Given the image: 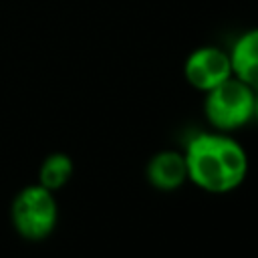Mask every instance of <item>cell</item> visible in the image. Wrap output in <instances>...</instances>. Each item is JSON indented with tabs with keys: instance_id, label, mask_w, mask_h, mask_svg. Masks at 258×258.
Wrapping results in <instances>:
<instances>
[{
	"instance_id": "cell-2",
	"label": "cell",
	"mask_w": 258,
	"mask_h": 258,
	"mask_svg": "<svg viewBox=\"0 0 258 258\" xmlns=\"http://www.w3.org/2000/svg\"><path fill=\"white\" fill-rule=\"evenodd\" d=\"M256 93L240 79H226L208 91L206 117L218 131H234L254 117Z\"/></svg>"
},
{
	"instance_id": "cell-3",
	"label": "cell",
	"mask_w": 258,
	"mask_h": 258,
	"mask_svg": "<svg viewBox=\"0 0 258 258\" xmlns=\"http://www.w3.org/2000/svg\"><path fill=\"white\" fill-rule=\"evenodd\" d=\"M12 224L16 232L32 242L44 240L56 226V202L50 189L28 185L12 202Z\"/></svg>"
},
{
	"instance_id": "cell-8",
	"label": "cell",
	"mask_w": 258,
	"mask_h": 258,
	"mask_svg": "<svg viewBox=\"0 0 258 258\" xmlns=\"http://www.w3.org/2000/svg\"><path fill=\"white\" fill-rule=\"evenodd\" d=\"M254 117L258 119V91H256V101H254Z\"/></svg>"
},
{
	"instance_id": "cell-6",
	"label": "cell",
	"mask_w": 258,
	"mask_h": 258,
	"mask_svg": "<svg viewBox=\"0 0 258 258\" xmlns=\"http://www.w3.org/2000/svg\"><path fill=\"white\" fill-rule=\"evenodd\" d=\"M230 64L236 79L244 81L252 89H258V30H248L236 40Z\"/></svg>"
},
{
	"instance_id": "cell-7",
	"label": "cell",
	"mask_w": 258,
	"mask_h": 258,
	"mask_svg": "<svg viewBox=\"0 0 258 258\" xmlns=\"http://www.w3.org/2000/svg\"><path fill=\"white\" fill-rule=\"evenodd\" d=\"M73 175V161L64 153H52L48 155L38 171V183L50 191L60 189Z\"/></svg>"
},
{
	"instance_id": "cell-4",
	"label": "cell",
	"mask_w": 258,
	"mask_h": 258,
	"mask_svg": "<svg viewBox=\"0 0 258 258\" xmlns=\"http://www.w3.org/2000/svg\"><path fill=\"white\" fill-rule=\"evenodd\" d=\"M232 75V64L230 56L214 46H206L196 50L187 62H185V77L187 81L202 91H210L230 79Z\"/></svg>"
},
{
	"instance_id": "cell-5",
	"label": "cell",
	"mask_w": 258,
	"mask_h": 258,
	"mask_svg": "<svg viewBox=\"0 0 258 258\" xmlns=\"http://www.w3.org/2000/svg\"><path fill=\"white\" fill-rule=\"evenodd\" d=\"M147 179L161 191H171L187 179V163L179 151H159L147 163Z\"/></svg>"
},
{
	"instance_id": "cell-1",
	"label": "cell",
	"mask_w": 258,
	"mask_h": 258,
	"mask_svg": "<svg viewBox=\"0 0 258 258\" xmlns=\"http://www.w3.org/2000/svg\"><path fill=\"white\" fill-rule=\"evenodd\" d=\"M183 157L187 163V179L210 194L236 189L248 173L244 147L224 131L194 135Z\"/></svg>"
}]
</instances>
